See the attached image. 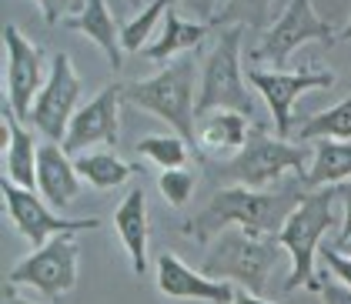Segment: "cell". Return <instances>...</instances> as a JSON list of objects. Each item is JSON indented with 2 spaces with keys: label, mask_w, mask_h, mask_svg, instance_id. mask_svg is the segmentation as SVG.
I'll use <instances>...</instances> for the list:
<instances>
[{
  "label": "cell",
  "mask_w": 351,
  "mask_h": 304,
  "mask_svg": "<svg viewBox=\"0 0 351 304\" xmlns=\"http://www.w3.org/2000/svg\"><path fill=\"white\" fill-rule=\"evenodd\" d=\"M301 188V184H298ZM298 188H285L281 194L274 191H251V188H217L211 201L191 218L181 231L194 238L197 244L215 241L221 231L228 227H241L247 234H278L281 224L288 221V214L298 207Z\"/></svg>",
  "instance_id": "cell-1"
},
{
  "label": "cell",
  "mask_w": 351,
  "mask_h": 304,
  "mask_svg": "<svg viewBox=\"0 0 351 304\" xmlns=\"http://www.w3.org/2000/svg\"><path fill=\"white\" fill-rule=\"evenodd\" d=\"M124 101L137 104L147 114H158L197 154V60L194 57L167 64L161 74H154L147 81L128 84Z\"/></svg>",
  "instance_id": "cell-2"
},
{
  "label": "cell",
  "mask_w": 351,
  "mask_h": 304,
  "mask_svg": "<svg viewBox=\"0 0 351 304\" xmlns=\"http://www.w3.org/2000/svg\"><path fill=\"white\" fill-rule=\"evenodd\" d=\"M281 261L278 234H247L241 227H228L215 238L201 275L215 281H238L244 291L265 294L271 271Z\"/></svg>",
  "instance_id": "cell-3"
},
{
  "label": "cell",
  "mask_w": 351,
  "mask_h": 304,
  "mask_svg": "<svg viewBox=\"0 0 351 304\" xmlns=\"http://www.w3.org/2000/svg\"><path fill=\"white\" fill-rule=\"evenodd\" d=\"M335 201L338 188H322V191L301 194L298 207L288 214V221L278 231V244L291 257V277L285 281V291L311 288L315 284V257L322 251V238L335 224Z\"/></svg>",
  "instance_id": "cell-4"
},
{
  "label": "cell",
  "mask_w": 351,
  "mask_h": 304,
  "mask_svg": "<svg viewBox=\"0 0 351 304\" xmlns=\"http://www.w3.org/2000/svg\"><path fill=\"white\" fill-rule=\"evenodd\" d=\"M241 37L244 27H224L217 34L215 51L204 60L201 90H197V117L211 111H238L254 117V97L244 87L241 71Z\"/></svg>",
  "instance_id": "cell-5"
},
{
  "label": "cell",
  "mask_w": 351,
  "mask_h": 304,
  "mask_svg": "<svg viewBox=\"0 0 351 304\" xmlns=\"http://www.w3.org/2000/svg\"><path fill=\"white\" fill-rule=\"evenodd\" d=\"M308 157H315L308 151V144H288L281 138H251L244 144L238 157L224 161L217 177L224 184H238V188H251V191H265L274 181H281L288 170H295L298 177L308 174Z\"/></svg>",
  "instance_id": "cell-6"
},
{
  "label": "cell",
  "mask_w": 351,
  "mask_h": 304,
  "mask_svg": "<svg viewBox=\"0 0 351 304\" xmlns=\"http://www.w3.org/2000/svg\"><path fill=\"white\" fill-rule=\"evenodd\" d=\"M308 40H322L324 47H331V44H338V34L328 21L318 17L311 0H291L281 10V17L261 34V44L251 47L247 64L251 67L254 64H285Z\"/></svg>",
  "instance_id": "cell-7"
},
{
  "label": "cell",
  "mask_w": 351,
  "mask_h": 304,
  "mask_svg": "<svg viewBox=\"0 0 351 304\" xmlns=\"http://www.w3.org/2000/svg\"><path fill=\"white\" fill-rule=\"evenodd\" d=\"M77 257H81L77 238L74 234H57L44 248H37L30 257H24L21 264H14L7 271V281L14 288L27 284L34 291H40L47 301H60L77 284Z\"/></svg>",
  "instance_id": "cell-8"
},
{
  "label": "cell",
  "mask_w": 351,
  "mask_h": 304,
  "mask_svg": "<svg viewBox=\"0 0 351 304\" xmlns=\"http://www.w3.org/2000/svg\"><path fill=\"white\" fill-rule=\"evenodd\" d=\"M77 101H81V77H77L74 64L67 54H54L51 71H47V84L40 87V94L30 107V124L51 144H64L74 114L81 111Z\"/></svg>",
  "instance_id": "cell-9"
},
{
  "label": "cell",
  "mask_w": 351,
  "mask_h": 304,
  "mask_svg": "<svg viewBox=\"0 0 351 304\" xmlns=\"http://www.w3.org/2000/svg\"><path fill=\"white\" fill-rule=\"evenodd\" d=\"M0 194H3V207H7L14 227L27 238L34 248H44L57 234H81V231H97L101 227L97 218H77V221L57 218L54 207L44 197H37L34 191L7 181V177H0Z\"/></svg>",
  "instance_id": "cell-10"
},
{
  "label": "cell",
  "mask_w": 351,
  "mask_h": 304,
  "mask_svg": "<svg viewBox=\"0 0 351 304\" xmlns=\"http://www.w3.org/2000/svg\"><path fill=\"white\" fill-rule=\"evenodd\" d=\"M3 51H7V60H3L7 94L3 97L10 101V107L21 121H30V107H34L40 87L47 84V77H44V51L34 47L14 24L3 27Z\"/></svg>",
  "instance_id": "cell-11"
},
{
  "label": "cell",
  "mask_w": 351,
  "mask_h": 304,
  "mask_svg": "<svg viewBox=\"0 0 351 304\" xmlns=\"http://www.w3.org/2000/svg\"><path fill=\"white\" fill-rule=\"evenodd\" d=\"M247 84L265 97L278 138L288 140L295 101L304 90L335 87V74H328V71H291V74H288V71H261V67H251V71H247Z\"/></svg>",
  "instance_id": "cell-12"
},
{
  "label": "cell",
  "mask_w": 351,
  "mask_h": 304,
  "mask_svg": "<svg viewBox=\"0 0 351 304\" xmlns=\"http://www.w3.org/2000/svg\"><path fill=\"white\" fill-rule=\"evenodd\" d=\"M121 97H124V84H108L94 101L81 104V111L74 114L67 138H64V151L67 154H84L87 147H117L121 144Z\"/></svg>",
  "instance_id": "cell-13"
},
{
  "label": "cell",
  "mask_w": 351,
  "mask_h": 304,
  "mask_svg": "<svg viewBox=\"0 0 351 304\" xmlns=\"http://www.w3.org/2000/svg\"><path fill=\"white\" fill-rule=\"evenodd\" d=\"M158 288L164 298L171 301H204V304H231L234 301V288L231 281H215L204 277L201 271L188 268L181 257L164 251L158 257Z\"/></svg>",
  "instance_id": "cell-14"
},
{
  "label": "cell",
  "mask_w": 351,
  "mask_h": 304,
  "mask_svg": "<svg viewBox=\"0 0 351 304\" xmlns=\"http://www.w3.org/2000/svg\"><path fill=\"white\" fill-rule=\"evenodd\" d=\"M37 151L40 144H34V134L21 124V117L14 114L10 101L3 97L0 107V154H3V177L34 191L37 188Z\"/></svg>",
  "instance_id": "cell-15"
},
{
  "label": "cell",
  "mask_w": 351,
  "mask_h": 304,
  "mask_svg": "<svg viewBox=\"0 0 351 304\" xmlns=\"http://www.w3.org/2000/svg\"><path fill=\"white\" fill-rule=\"evenodd\" d=\"M251 140V117L238 111H211L197 117V157L231 161Z\"/></svg>",
  "instance_id": "cell-16"
},
{
  "label": "cell",
  "mask_w": 351,
  "mask_h": 304,
  "mask_svg": "<svg viewBox=\"0 0 351 304\" xmlns=\"http://www.w3.org/2000/svg\"><path fill=\"white\" fill-rule=\"evenodd\" d=\"M37 191L51 207H67L81 197V174L60 144H40L37 151Z\"/></svg>",
  "instance_id": "cell-17"
},
{
  "label": "cell",
  "mask_w": 351,
  "mask_h": 304,
  "mask_svg": "<svg viewBox=\"0 0 351 304\" xmlns=\"http://www.w3.org/2000/svg\"><path fill=\"white\" fill-rule=\"evenodd\" d=\"M114 227L117 238L131 257V268L137 277L147 275V241H151V221H147V197L141 188H131V194L121 201L114 211Z\"/></svg>",
  "instance_id": "cell-18"
},
{
  "label": "cell",
  "mask_w": 351,
  "mask_h": 304,
  "mask_svg": "<svg viewBox=\"0 0 351 304\" xmlns=\"http://www.w3.org/2000/svg\"><path fill=\"white\" fill-rule=\"evenodd\" d=\"M64 27L77 30L87 40H94V44L108 54L110 71L121 74V51H124V47H121V27H117V21H114V14H110L108 0H84L81 10L64 21Z\"/></svg>",
  "instance_id": "cell-19"
},
{
  "label": "cell",
  "mask_w": 351,
  "mask_h": 304,
  "mask_svg": "<svg viewBox=\"0 0 351 304\" xmlns=\"http://www.w3.org/2000/svg\"><path fill=\"white\" fill-rule=\"evenodd\" d=\"M351 181V144L348 140H318L315 157L304 177L298 184L304 191H322V188H338Z\"/></svg>",
  "instance_id": "cell-20"
},
{
  "label": "cell",
  "mask_w": 351,
  "mask_h": 304,
  "mask_svg": "<svg viewBox=\"0 0 351 304\" xmlns=\"http://www.w3.org/2000/svg\"><path fill=\"white\" fill-rule=\"evenodd\" d=\"M208 27H211V24H191L184 17H178L174 10H167L158 40H151L141 54L147 57V60H154V64H164V60L178 57L181 51H194V47L208 37Z\"/></svg>",
  "instance_id": "cell-21"
},
{
  "label": "cell",
  "mask_w": 351,
  "mask_h": 304,
  "mask_svg": "<svg viewBox=\"0 0 351 304\" xmlns=\"http://www.w3.org/2000/svg\"><path fill=\"white\" fill-rule=\"evenodd\" d=\"M74 167L81 174V181H87L90 188L97 191H110V188H121L134 167L128 161H121L114 151H84L74 157Z\"/></svg>",
  "instance_id": "cell-22"
},
{
  "label": "cell",
  "mask_w": 351,
  "mask_h": 304,
  "mask_svg": "<svg viewBox=\"0 0 351 304\" xmlns=\"http://www.w3.org/2000/svg\"><path fill=\"white\" fill-rule=\"evenodd\" d=\"M298 140H351V97L301 121Z\"/></svg>",
  "instance_id": "cell-23"
},
{
  "label": "cell",
  "mask_w": 351,
  "mask_h": 304,
  "mask_svg": "<svg viewBox=\"0 0 351 304\" xmlns=\"http://www.w3.org/2000/svg\"><path fill=\"white\" fill-rule=\"evenodd\" d=\"M137 154L154 161L164 170H181L188 164V154H191V144L178 134H154V138H144L137 144Z\"/></svg>",
  "instance_id": "cell-24"
},
{
  "label": "cell",
  "mask_w": 351,
  "mask_h": 304,
  "mask_svg": "<svg viewBox=\"0 0 351 304\" xmlns=\"http://www.w3.org/2000/svg\"><path fill=\"white\" fill-rule=\"evenodd\" d=\"M167 10H171V0H151L134 21H128L121 27V47L131 51V54L144 51L147 47V37H154V27H158V21L167 17Z\"/></svg>",
  "instance_id": "cell-25"
},
{
  "label": "cell",
  "mask_w": 351,
  "mask_h": 304,
  "mask_svg": "<svg viewBox=\"0 0 351 304\" xmlns=\"http://www.w3.org/2000/svg\"><path fill=\"white\" fill-rule=\"evenodd\" d=\"M271 0H228L221 10H217L215 24L211 27H254L261 30L268 21Z\"/></svg>",
  "instance_id": "cell-26"
},
{
  "label": "cell",
  "mask_w": 351,
  "mask_h": 304,
  "mask_svg": "<svg viewBox=\"0 0 351 304\" xmlns=\"http://www.w3.org/2000/svg\"><path fill=\"white\" fill-rule=\"evenodd\" d=\"M158 188H161L164 201L167 204H174V207H184L191 197H194V188H197V177L191 174V170H164L161 177H158Z\"/></svg>",
  "instance_id": "cell-27"
},
{
  "label": "cell",
  "mask_w": 351,
  "mask_h": 304,
  "mask_svg": "<svg viewBox=\"0 0 351 304\" xmlns=\"http://www.w3.org/2000/svg\"><path fill=\"white\" fill-rule=\"evenodd\" d=\"M311 291H318L322 304H351V284L341 281L338 275H331L328 268H322V271L315 275Z\"/></svg>",
  "instance_id": "cell-28"
},
{
  "label": "cell",
  "mask_w": 351,
  "mask_h": 304,
  "mask_svg": "<svg viewBox=\"0 0 351 304\" xmlns=\"http://www.w3.org/2000/svg\"><path fill=\"white\" fill-rule=\"evenodd\" d=\"M37 7L44 10V21L47 24H64L71 17V10H81L77 0H37Z\"/></svg>",
  "instance_id": "cell-29"
},
{
  "label": "cell",
  "mask_w": 351,
  "mask_h": 304,
  "mask_svg": "<svg viewBox=\"0 0 351 304\" xmlns=\"http://www.w3.org/2000/svg\"><path fill=\"white\" fill-rule=\"evenodd\" d=\"M338 197L345 204V224H341V234L335 241L338 251H351V184H338Z\"/></svg>",
  "instance_id": "cell-30"
},
{
  "label": "cell",
  "mask_w": 351,
  "mask_h": 304,
  "mask_svg": "<svg viewBox=\"0 0 351 304\" xmlns=\"http://www.w3.org/2000/svg\"><path fill=\"white\" fill-rule=\"evenodd\" d=\"M181 7L188 10V14H194L201 24H215V17H217V0H181Z\"/></svg>",
  "instance_id": "cell-31"
},
{
  "label": "cell",
  "mask_w": 351,
  "mask_h": 304,
  "mask_svg": "<svg viewBox=\"0 0 351 304\" xmlns=\"http://www.w3.org/2000/svg\"><path fill=\"white\" fill-rule=\"evenodd\" d=\"M231 304H274V301H268V298H265V294H251V291H238V294H234V301Z\"/></svg>",
  "instance_id": "cell-32"
},
{
  "label": "cell",
  "mask_w": 351,
  "mask_h": 304,
  "mask_svg": "<svg viewBox=\"0 0 351 304\" xmlns=\"http://www.w3.org/2000/svg\"><path fill=\"white\" fill-rule=\"evenodd\" d=\"M3 304H34V301L17 298V294H14V284H10V281H3Z\"/></svg>",
  "instance_id": "cell-33"
},
{
  "label": "cell",
  "mask_w": 351,
  "mask_h": 304,
  "mask_svg": "<svg viewBox=\"0 0 351 304\" xmlns=\"http://www.w3.org/2000/svg\"><path fill=\"white\" fill-rule=\"evenodd\" d=\"M338 44H351V21H348V27L338 34Z\"/></svg>",
  "instance_id": "cell-34"
},
{
  "label": "cell",
  "mask_w": 351,
  "mask_h": 304,
  "mask_svg": "<svg viewBox=\"0 0 351 304\" xmlns=\"http://www.w3.org/2000/svg\"><path fill=\"white\" fill-rule=\"evenodd\" d=\"M131 3H134V7H137V3H141V0H131Z\"/></svg>",
  "instance_id": "cell-35"
}]
</instances>
